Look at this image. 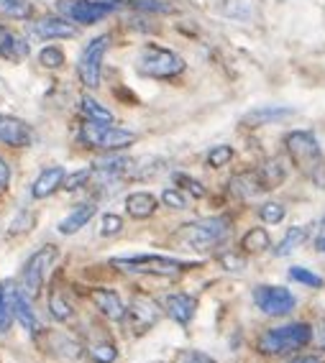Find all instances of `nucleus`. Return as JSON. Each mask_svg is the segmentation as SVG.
<instances>
[{
	"label": "nucleus",
	"instance_id": "f257e3e1",
	"mask_svg": "<svg viewBox=\"0 0 325 363\" xmlns=\"http://www.w3.org/2000/svg\"><path fill=\"white\" fill-rule=\"evenodd\" d=\"M285 146H287L290 162H292L307 179L315 182L318 187H325V159H323V149H320L315 133H310V130H292V133H287Z\"/></svg>",
	"mask_w": 325,
	"mask_h": 363
},
{
	"label": "nucleus",
	"instance_id": "f03ea898",
	"mask_svg": "<svg viewBox=\"0 0 325 363\" xmlns=\"http://www.w3.org/2000/svg\"><path fill=\"white\" fill-rule=\"evenodd\" d=\"M121 272L128 274H149V277H177V274L195 269V261L172 259V256H159V253H136V256H116L111 261Z\"/></svg>",
	"mask_w": 325,
	"mask_h": 363
},
{
	"label": "nucleus",
	"instance_id": "7ed1b4c3",
	"mask_svg": "<svg viewBox=\"0 0 325 363\" xmlns=\"http://www.w3.org/2000/svg\"><path fill=\"white\" fill-rule=\"evenodd\" d=\"M231 233V220L228 218H205V220L187 223L177 230L175 240H180L182 246L192 248V251H210V248L221 246L223 240Z\"/></svg>",
	"mask_w": 325,
	"mask_h": 363
},
{
	"label": "nucleus",
	"instance_id": "20e7f679",
	"mask_svg": "<svg viewBox=\"0 0 325 363\" xmlns=\"http://www.w3.org/2000/svg\"><path fill=\"white\" fill-rule=\"evenodd\" d=\"M312 340V328L307 323H290L272 328L259 337V350L264 356H290L302 350Z\"/></svg>",
	"mask_w": 325,
	"mask_h": 363
},
{
	"label": "nucleus",
	"instance_id": "39448f33",
	"mask_svg": "<svg viewBox=\"0 0 325 363\" xmlns=\"http://www.w3.org/2000/svg\"><path fill=\"white\" fill-rule=\"evenodd\" d=\"M184 59L172 49H164L159 44H146L141 46V52L136 57V69L138 74L151 79H172L180 77L184 72Z\"/></svg>",
	"mask_w": 325,
	"mask_h": 363
},
{
	"label": "nucleus",
	"instance_id": "423d86ee",
	"mask_svg": "<svg viewBox=\"0 0 325 363\" xmlns=\"http://www.w3.org/2000/svg\"><path fill=\"white\" fill-rule=\"evenodd\" d=\"M79 141L92 146V149L100 151H121L128 149L138 141V136L133 130L116 128L111 123H95V121H87L82 128H79Z\"/></svg>",
	"mask_w": 325,
	"mask_h": 363
},
{
	"label": "nucleus",
	"instance_id": "0eeeda50",
	"mask_svg": "<svg viewBox=\"0 0 325 363\" xmlns=\"http://www.w3.org/2000/svg\"><path fill=\"white\" fill-rule=\"evenodd\" d=\"M57 256H59L57 246H41L39 251H33L31 256H28L26 264H23V272H21V279H23V284H21V289H23V292H26L31 299H36L41 294V289H44L46 272L54 266Z\"/></svg>",
	"mask_w": 325,
	"mask_h": 363
},
{
	"label": "nucleus",
	"instance_id": "6e6552de",
	"mask_svg": "<svg viewBox=\"0 0 325 363\" xmlns=\"http://www.w3.org/2000/svg\"><path fill=\"white\" fill-rule=\"evenodd\" d=\"M108 46H111V36L108 33H100L90 44L82 49L77 62V74L82 79L87 90H95L100 84V77H103V59L108 54Z\"/></svg>",
	"mask_w": 325,
	"mask_h": 363
},
{
	"label": "nucleus",
	"instance_id": "1a4fd4ad",
	"mask_svg": "<svg viewBox=\"0 0 325 363\" xmlns=\"http://www.w3.org/2000/svg\"><path fill=\"white\" fill-rule=\"evenodd\" d=\"M118 6H121L118 0H59L62 16L70 18L72 23H82V26H92V23L103 21Z\"/></svg>",
	"mask_w": 325,
	"mask_h": 363
},
{
	"label": "nucleus",
	"instance_id": "9d476101",
	"mask_svg": "<svg viewBox=\"0 0 325 363\" xmlns=\"http://www.w3.org/2000/svg\"><path fill=\"white\" fill-rule=\"evenodd\" d=\"M254 305L259 307L264 315L269 318H282V315H290L297 305V299L290 289L285 286H272V284H261L254 289Z\"/></svg>",
	"mask_w": 325,
	"mask_h": 363
},
{
	"label": "nucleus",
	"instance_id": "9b49d317",
	"mask_svg": "<svg viewBox=\"0 0 325 363\" xmlns=\"http://www.w3.org/2000/svg\"><path fill=\"white\" fill-rule=\"evenodd\" d=\"M159 318H162V310H159V305H156L154 299L149 297H133L128 302V307H126V323H128V328L133 330V335H143L146 330H151L156 323H159Z\"/></svg>",
	"mask_w": 325,
	"mask_h": 363
},
{
	"label": "nucleus",
	"instance_id": "f8f14e48",
	"mask_svg": "<svg viewBox=\"0 0 325 363\" xmlns=\"http://www.w3.org/2000/svg\"><path fill=\"white\" fill-rule=\"evenodd\" d=\"M0 143L13 146V149H26V146H31V128L26 125V121L0 113Z\"/></svg>",
	"mask_w": 325,
	"mask_h": 363
},
{
	"label": "nucleus",
	"instance_id": "ddd939ff",
	"mask_svg": "<svg viewBox=\"0 0 325 363\" xmlns=\"http://www.w3.org/2000/svg\"><path fill=\"white\" fill-rule=\"evenodd\" d=\"M162 305H164V312H167L177 325H182V328H187V325L195 320L197 299L189 297V294H184V292L167 294V297L162 299Z\"/></svg>",
	"mask_w": 325,
	"mask_h": 363
},
{
	"label": "nucleus",
	"instance_id": "4468645a",
	"mask_svg": "<svg viewBox=\"0 0 325 363\" xmlns=\"http://www.w3.org/2000/svg\"><path fill=\"white\" fill-rule=\"evenodd\" d=\"M33 36H39L44 41L52 39H75L77 36V26L72 23L70 18H59V16H49V18H41L36 23H31Z\"/></svg>",
	"mask_w": 325,
	"mask_h": 363
},
{
	"label": "nucleus",
	"instance_id": "2eb2a0df",
	"mask_svg": "<svg viewBox=\"0 0 325 363\" xmlns=\"http://www.w3.org/2000/svg\"><path fill=\"white\" fill-rule=\"evenodd\" d=\"M90 302H92V307H95L100 315H105L108 320H116L118 323V320L126 318L123 299L118 297V292H113V289H92Z\"/></svg>",
	"mask_w": 325,
	"mask_h": 363
},
{
	"label": "nucleus",
	"instance_id": "dca6fc26",
	"mask_svg": "<svg viewBox=\"0 0 325 363\" xmlns=\"http://www.w3.org/2000/svg\"><path fill=\"white\" fill-rule=\"evenodd\" d=\"M65 177H67V172L62 167L44 169V172L36 177V182L31 184V197H33V200H46V197H52L54 192H59V189H62V184H65Z\"/></svg>",
	"mask_w": 325,
	"mask_h": 363
},
{
	"label": "nucleus",
	"instance_id": "f3484780",
	"mask_svg": "<svg viewBox=\"0 0 325 363\" xmlns=\"http://www.w3.org/2000/svg\"><path fill=\"white\" fill-rule=\"evenodd\" d=\"M294 116L292 108H282V105H261V108H254L248 111L246 116L241 118V123L246 128H259V125H269L277 123V121H285V118Z\"/></svg>",
	"mask_w": 325,
	"mask_h": 363
},
{
	"label": "nucleus",
	"instance_id": "a211bd4d",
	"mask_svg": "<svg viewBox=\"0 0 325 363\" xmlns=\"http://www.w3.org/2000/svg\"><path fill=\"white\" fill-rule=\"evenodd\" d=\"M31 54V46L26 44V39H21L18 33L11 28L0 26V59L8 62H23Z\"/></svg>",
	"mask_w": 325,
	"mask_h": 363
},
{
	"label": "nucleus",
	"instance_id": "6ab92c4d",
	"mask_svg": "<svg viewBox=\"0 0 325 363\" xmlns=\"http://www.w3.org/2000/svg\"><path fill=\"white\" fill-rule=\"evenodd\" d=\"M95 213H98V202H95V200L82 202V205H77V208L67 215L65 220L59 223V225H57L59 233H62V235H75L77 230H82V228H85L87 223L95 218Z\"/></svg>",
	"mask_w": 325,
	"mask_h": 363
},
{
	"label": "nucleus",
	"instance_id": "aec40b11",
	"mask_svg": "<svg viewBox=\"0 0 325 363\" xmlns=\"http://www.w3.org/2000/svg\"><path fill=\"white\" fill-rule=\"evenodd\" d=\"M156 208H159V202H156V197L151 192H131L126 197V213L133 220H146V218H151L156 213Z\"/></svg>",
	"mask_w": 325,
	"mask_h": 363
},
{
	"label": "nucleus",
	"instance_id": "412c9836",
	"mask_svg": "<svg viewBox=\"0 0 325 363\" xmlns=\"http://www.w3.org/2000/svg\"><path fill=\"white\" fill-rule=\"evenodd\" d=\"M228 187H231V192H233L236 197H241V200H251V197L267 192L264 184H261L259 172H243V174H236Z\"/></svg>",
	"mask_w": 325,
	"mask_h": 363
},
{
	"label": "nucleus",
	"instance_id": "4be33fe9",
	"mask_svg": "<svg viewBox=\"0 0 325 363\" xmlns=\"http://www.w3.org/2000/svg\"><path fill=\"white\" fill-rule=\"evenodd\" d=\"M13 315H16V320L23 325V330H28L31 335H39L41 333L39 320H36V315H33V310H31V297H28L21 286H18V292H16V299H13Z\"/></svg>",
	"mask_w": 325,
	"mask_h": 363
},
{
	"label": "nucleus",
	"instance_id": "5701e85b",
	"mask_svg": "<svg viewBox=\"0 0 325 363\" xmlns=\"http://www.w3.org/2000/svg\"><path fill=\"white\" fill-rule=\"evenodd\" d=\"M18 292V284L13 279H8L0 284V333H8L11 325H13L16 315H13V299Z\"/></svg>",
	"mask_w": 325,
	"mask_h": 363
},
{
	"label": "nucleus",
	"instance_id": "b1692460",
	"mask_svg": "<svg viewBox=\"0 0 325 363\" xmlns=\"http://www.w3.org/2000/svg\"><path fill=\"white\" fill-rule=\"evenodd\" d=\"M259 177H261V184H264V189H274L280 187L282 182L287 179V167L282 159H269V162L261 164L259 169Z\"/></svg>",
	"mask_w": 325,
	"mask_h": 363
},
{
	"label": "nucleus",
	"instance_id": "393cba45",
	"mask_svg": "<svg viewBox=\"0 0 325 363\" xmlns=\"http://www.w3.org/2000/svg\"><path fill=\"white\" fill-rule=\"evenodd\" d=\"M49 312H52V318L59 320V323H67L75 315V307H72V302L67 299V294L59 286H54L52 294H49Z\"/></svg>",
	"mask_w": 325,
	"mask_h": 363
},
{
	"label": "nucleus",
	"instance_id": "a878e982",
	"mask_svg": "<svg viewBox=\"0 0 325 363\" xmlns=\"http://www.w3.org/2000/svg\"><path fill=\"white\" fill-rule=\"evenodd\" d=\"M241 248L246 253H261L272 248V238H269L267 228H251L243 238H241Z\"/></svg>",
	"mask_w": 325,
	"mask_h": 363
},
{
	"label": "nucleus",
	"instance_id": "bb28decb",
	"mask_svg": "<svg viewBox=\"0 0 325 363\" xmlns=\"http://www.w3.org/2000/svg\"><path fill=\"white\" fill-rule=\"evenodd\" d=\"M79 108H82V113L87 116V121H95V123H113V113L108 111L105 105H100L95 98H90V95H82Z\"/></svg>",
	"mask_w": 325,
	"mask_h": 363
},
{
	"label": "nucleus",
	"instance_id": "cd10ccee",
	"mask_svg": "<svg viewBox=\"0 0 325 363\" xmlns=\"http://www.w3.org/2000/svg\"><path fill=\"white\" fill-rule=\"evenodd\" d=\"M307 240V228H302V225H294V228H290L285 233V238L280 240V246H277V256H290V253L294 251V248H299L302 243Z\"/></svg>",
	"mask_w": 325,
	"mask_h": 363
},
{
	"label": "nucleus",
	"instance_id": "c85d7f7f",
	"mask_svg": "<svg viewBox=\"0 0 325 363\" xmlns=\"http://www.w3.org/2000/svg\"><path fill=\"white\" fill-rule=\"evenodd\" d=\"M0 13L16 21H26L33 16V6L31 0H0Z\"/></svg>",
	"mask_w": 325,
	"mask_h": 363
},
{
	"label": "nucleus",
	"instance_id": "c756f323",
	"mask_svg": "<svg viewBox=\"0 0 325 363\" xmlns=\"http://www.w3.org/2000/svg\"><path fill=\"white\" fill-rule=\"evenodd\" d=\"M87 356H90L95 363H113L118 358V350L111 340H100V343L87 345Z\"/></svg>",
	"mask_w": 325,
	"mask_h": 363
},
{
	"label": "nucleus",
	"instance_id": "7c9ffc66",
	"mask_svg": "<svg viewBox=\"0 0 325 363\" xmlns=\"http://www.w3.org/2000/svg\"><path fill=\"white\" fill-rule=\"evenodd\" d=\"M290 279L297 281V284L310 286V289H320V286L325 284L323 277H318V274L305 269V266H292V269H290Z\"/></svg>",
	"mask_w": 325,
	"mask_h": 363
},
{
	"label": "nucleus",
	"instance_id": "2f4dec72",
	"mask_svg": "<svg viewBox=\"0 0 325 363\" xmlns=\"http://www.w3.org/2000/svg\"><path fill=\"white\" fill-rule=\"evenodd\" d=\"M39 62L46 69H62L65 67V52L59 46H44L39 52Z\"/></svg>",
	"mask_w": 325,
	"mask_h": 363
},
{
	"label": "nucleus",
	"instance_id": "473e14b6",
	"mask_svg": "<svg viewBox=\"0 0 325 363\" xmlns=\"http://www.w3.org/2000/svg\"><path fill=\"white\" fill-rule=\"evenodd\" d=\"M90 177H92V169H77V172H67L62 189H67V192H77V189L87 187Z\"/></svg>",
	"mask_w": 325,
	"mask_h": 363
},
{
	"label": "nucleus",
	"instance_id": "72a5a7b5",
	"mask_svg": "<svg viewBox=\"0 0 325 363\" xmlns=\"http://www.w3.org/2000/svg\"><path fill=\"white\" fill-rule=\"evenodd\" d=\"M285 215H287V210H285V205H280V202H264V205L259 208V218L264 223H269V225L282 223L285 220Z\"/></svg>",
	"mask_w": 325,
	"mask_h": 363
},
{
	"label": "nucleus",
	"instance_id": "f704fd0d",
	"mask_svg": "<svg viewBox=\"0 0 325 363\" xmlns=\"http://www.w3.org/2000/svg\"><path fill=\"white\" fill-rule=\"evenodd\" d=\"M233 159V149L228 146V143H221V146H213V149L208 151V164L213 169H221L226 167L228 162Z\"/></svg>",
	"mask_w": 325,
	"mask_h": 363
},
{
	"label": "nucleus",
	"instance_id": "c9c22d12",
	"mask_svg": "<svg viewBox=\"0 0 325 363\" xmlns=\"http://www.w3.org/2000/svg\"><path fill=\"white\" fill-rule=\"evenodd\" d=\"M162 202L172 210H184L187 208V195L180 187H167L162 192Z\"/></svg>",
	"mask_w": 325,
	"mask_h": 363
},
{
	"label": "nucleus",
	"instance_id": "e433bc0d",
	"mask_svg": "<svg viewBox=\"0 0 325 363\" xmlns=\"http://www.w3.org/2000/svg\"><path fill=\"white\" fill-rule=\"evenodd\" d=\"M175 182L180 184V189H187L192 197H205V187H202L200 182L192 179V177L187 174H175Z\"/></svg>",
	"mask_w": 325,
	"mask_h": 363
},
{
	"label": "nucleus",
	"instance_id": "4c0bfd02",
	"mask_svg": "<svg viewBox=\"0 0 325 363\" xmlns=\"http://www.w3.org/2000/svg\"><path fill=\"white\" fill-rule=\"evenodd\" d=\"M31 225H33V215L23 210V213H21L18 218L11 223V230H8V235H18V233H23V230H31Z\"/></svg>",
	"mask_w": 325,
	"mask_h": 363
},
{
	"label": "nucleus",
	"instance_id": "58836bf2",
	"mask_svg": "<svg viewBox=\"0 0 325 363\" xmlns=\"http://www.w3.org/2000/svg\"><path fill=\"white\" fill-rule=\"evenodd\" d=\"M121 228H123V220H121L118 215L108 213V215H103V228H100V235H116V233H121Z\"/></svg>",
	"mask_w": 325,
	"mask_h": 363
},
{
	"label": "nucleus",
	"instance_id": "ea45409f",
	"mask_svg": "<svg viewBox=\"0 0 325 363\" xmlns=\"http://www.w3.org/2000/svg\"><path fill=\"white\" fill-rule=\"evenodd\" d=\"M180 363H218L208 356V353H202V350H184L182 356H180Z\"/></svg>",
	"mask_w": 325,
	"mask_h": 363
},
{
	"label": "nucleus",
	"instance_id": "a19ab883",
	"mask_svg": "<svg viewBox=\"0 0 325 363\" xmlns=\"http://www.w3.org/2000/svg\"><path fill=\"white\" fill-rule=\"evenodd\" d=\"M221 264L226 266L228 272H241V269H243V264H246V261L241 259V256H233V253H226V256H223V259H221Z\"/></svg>",
	"mask_w": 325,
	"mask_h": 363
},
{
	"label": "nucleus",
	"instance_id": "79ce46f5",
	"mask_svg": "<svg viewBox=\"0 0 325 363\" xmlns=\"http://www.w3.org/2000/svg\"><path fill=\"white\" fill-rule=\"evenodd\" d=\"M8 184H11V167H8V162L0 156V189H6Z\"/></svg>",
	"mask_w": 325,
	"mask_h": 363
},
{
	"label": "nucleus",
	"instance_id": "37998d69",
	"mask_svg": "<svg viewBox=\"0 0 325 363\" xmlns=\"http://www.w3.org/2000/svg\"><path fill=\"white\" fill-rule=\"evenodd\" d=\"M315 340H318V345L325 350V320L318 325V330H315Z\"/></svg>",
	"mask_w": 325,
	"mask_h": 363
},
{
	"label": "nucleus",
	"instance_id": "c03bdc74",
	"mask_svg": "<svg viewBox=\"0 0 325 363\" xmlns=\"http://www.w3.org/2000/svg\"><path fill=\"white\" fill-rule=\"evenodd\" d=\"M290 363H323V358H318V356H297V358H292Z\"/></svg>",
	"mask_w": 325,
	"mask_h": 363
},
{
	"label": "nucleus",
	"instance_id": "a18cd8bd",
	"mask_svg": "<svg viewBox=\"0 0 325 363\" xmlns=\"http://www.w3.org/2000/svg\"><path fill=\"white\" fill-rule=\"evenodd\" d=\"M318 248H320V251L325 253V238H318Z\"/></svg>",
	"mask_w": 325,
	"mask_h": 363
}]
</instances>
